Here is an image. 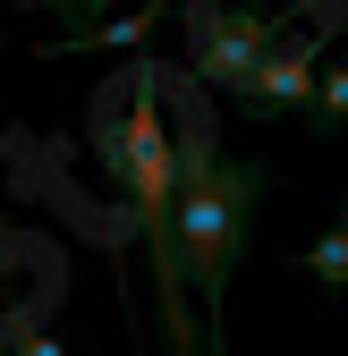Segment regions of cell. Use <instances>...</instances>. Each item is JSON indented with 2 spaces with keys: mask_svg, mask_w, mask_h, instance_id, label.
Instances as JSON below:
<instances>
[{
  "mask_svg": "<svg viewBox=\"0 0 348 356\" xmlns=\"http://www.w3.org/2000/svg\"><path fill=\"white\" fill-rule=\"evenodd\" d=\"M187 94V76H179ZM264 161H221L212 153V111L187 94V145H179V204H170V246H179V272L204 297V356H221V297L246 246V212L264 204Z\"/></svg>",
  "mask_w": 348,
  "mask_h": 356,
  "instance_id": "6da1fadb",
  "label": "cell"
},
{
  "mask_svg": "<svg viewBox=\"0 0 348 356\" xmlns=\"http://www.w3.org/2000/svg\"><path fill=\"white\" fill-rule=\"evenodd\" d=\"M280 34H289L280 9H246V0H238V9H221V0H204V9H196V60H187V68H196V85H212V94L238 102Z\"/></svg>",
  "mask_w": 348,
  "mask_h": 356,
  "instance_id": "7a4b0ae2",
  "label": "cell"
},
{
  "mask_svg": "<svg viewBox=\"0 0 348 356\" xmlns=\"http://www.w3.org/2000/svg\"><path fill=\"white\" fill-rule=\"evenodd\" d=\"M323 34H331V26H315V34H280L272 51H264V68H255V85L238 94V111H255V119L306 111V102H315V68H323Z\"/></svg>",
  "mask_w": 348,
  "mask_h": 356,
  "instance_id": "3957f363",
  "label": "cell"
},
{
  "mask_svg": "<svg viewBox=\"0 0 348 356\" xmlns=\"http://www.w3.org/2000/svg\"><path fill=\"white\" fill-rule=\"evenodd\" d=\"M161 17H170V0H136L127 17H94V26H77V34H60V42H42V60H77V51H119V42H145Z\"/></svg>",
  "mask_w": 348,
  "mask_h": 356,
  "instance_id": "277c9868",
  "label": "cell"
},
{
  "mask_svg": "<svg viewBox=\"0 0 348 356\" xmlns=\"http://www.w3.org/2000/svg\"><path fill=\"white\" fill-rule=\"evenodd\" d=\"M297 272H306V280H323L331 297H348V212H331V229H323L306 254H297Z\"/></svg>",
  "mask_w": 348,
  "mask_h": 356,
  "instance_id": "5b68a950",
  "label": "cell"
},
{
  "mask_svg": "<svg viewBox=\"0 0 348 356\" xmlns=\"http://www.w3.org/2000/svg\"><path fill=\"white\" fill-rule=\"evenodd\" d=\"M306 127H315V136H340V127H348V51H340V68L315 85V102H306Z\"/></svg>",
  "mask_w": 348,
  "mask_h": 356,
  "instance_id": "8992f818",
  "label": "cell"
},
{
  "mask_svg": "<svg viewBox=\"0 0 348 356\" xmlns=\"http://www.w3.org/2000/svg\"><path fill=\"white\" fill-rule=\"evenodd\" d=\"M26 9H52V26H60V34H77V26H94V17H111L119 0H26Z\"/></svg>",
  "mask_w": 348,
  "mask_h": 356,
  "instance_id": "52a82bcc",
  "label": "cell"
},
{
  "mask_svg": "<svg viewBox=\"0 0 348 356\" xmlns=\"http://www.w3.org/2000/svg\"><path fill=\"white\" fill-rule=\"evenodd\" d=\"M9 356H68V348H60V339H52V331H42V323H34V331H26V339H17V348H9Z\"/></svg>",
  "mask_w": 348,
  "mask_h": 356,
  "instance_id": "ba28073f",
  "label": "cell"
}]
</instances>
